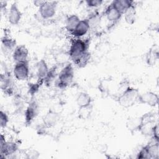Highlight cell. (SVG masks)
I'll use <instances>...</instances> for the list:
<instances>
[{
	"label": "cell",
	"instance_id": "6da1fadb",
	"mask_svg": "<svg viewBox=\"0 0 159 159\" xmlns=\"http://www.w3.org/2000/svg\"><path fill=\"white\" fill-rule=\"evenodd\" d=\"M89 43L90 39H86L85 40L76 39L72 41L68 52V55L74 63L81 57L88 52Z\"/></svg>",
	"mask_w": 159,
	"mask_h": 159
},
{
	"label": "cell",
	"instance_id": "7a4b0ae2",
	"mask_svg": "<svg viewBox=\"0 0 159 159\" xmlns=\"http://www.w3.org/2000/svg\"><path fill=\"white\" fill-rule=\"evenodd\" d=\"M139 95L138 89L129 86L117 96V101L124 107H130L138 102Z\"/></svg>",
	"mask_w": 159,
	"mask_h": 159
},
{
	"label": "cell",
	"instance_id": "3957f363",
	"mask_svg": "<svg viewBox=\"0 0 159 159\" xmlns=\"http://www.w3.org/2000/svg\"><path fill=\"white\" fill-rule=\"evenodd\" d=\"M74 78V70L71 63L67 64L58 75L55 81V85L61 89L69 86L73 81Z\"/></svg>",
	"mask_w": 159,
	"mask_h": 159
},
{
	"label": "cell",
	"instance_id": "277c9868",
	"mask_svg": "<svg viewBox=\"0 0 159 159\" xmlns=\"http://www.w3.org/2000/svg\"><path fill=\"white\" fill-rule=\"evenodd\" d=\"M155 114L153 112H147L140 116V124L138 129L142 135L151 136L154 125L158 122L155 120Z\"/></svg>",
	"mask_w": 159,
	"mask_h": 159
},
{
	"label": "cell",
	"instance_id": "5b68a950",
	"mask_svg": "<svg viewBox=\"0 0 159 159\" xmlns=\"http://www.w3.org/2000/svg\"><path fill=\"white\" fill-rule=\"evenodd\" d=\"M0 158H5L14 155L18 150V145L14 142H7L3 134L1 135Z\"/></svg>",
	"mask_w": 159,
	"mask_h": 159
},
{
	"label": "cell",
	"instance_id": "8992f818",
	"mask_svg": "<svg viewBox=\"0 0 159 159\" xmlns=\"http://www.w3.org/2000/svg\"><path fill=\"white\" fill-rule=\"evenodd\" d=\"M14 77L19 81H24L28 79L29 76V61L25 60L16 63L13 68Z\"/></svg>",
	"mask_w": 159,
	"mask_h": 159
},
{
	"label": "cell",
	"instance_id": "52a82bcc",
	"mask_svg": "<svg viewBox=\"0 0 159 159\" xmlns=\"http://www.w3.org/2000/svg\"><path fill=\"white\" fill-rule=\"evenodd\" d=\"M56 2L44 1L43 4L39 7L40 16L44 19L52 18L56 13Z\"/></svg>",
	"mask_w": 159,
	"mask_h": 159
},
{
	"label": "cell",
	"instance_id": "ba28073f",
	"mask_svg": "<svg viewBox=\"0 0 159 159\" xmlns=\"http://www.w3.org/2000/svg\"><path fill=\"white\" fill-rule=\"evenodd\" d=\"M39 106L37 101H32L25 111V122L27 125L31 124L39 113Z\"/></svg>",
	"mask_w": 159,
	"mask_h": 159
},
{
	"label": "cell",
	"instance_id": "9c48e42d",
	"mask_svg": "<svg viewBox=\"0 0 159 159\" xmlns=\"http://www.w3.org/2000/svg\"><path fill=\"white\" fill-rule=\"evenodd\" d=\"M158 96L155 93L147 91L143 94H140L138 102L140 104H147L151 107H155L158 104Z\"/></svg>",
	"mask_w": 159,
	"mask_h": 159
},
{
	"label": "cell",
	"instance_id": "30bf717a",
	"mask_svg": "<svg viewBox=\"0 0 159 159\" xmlns=\"http://www.w3.org/2000/svg\"><path fill=\"white\" fill-rule=\"evenodd\" d=\"M29 50L24 45H19L16 47L12 53V58L16 63L27 60Z\"/></svg>",
	"mask_w": 159,
	"mask_h": 159
},
{
	"label": "cell",
	"instance_id": "8fae6325",
	"mask_svg": "<svg viewBox=\"0 0 159 159\" xmlns=\"http://www.w3.org/2000/svg\"><path fill=\"white\" fill-rule=\"evenodd\" d=\"M89 29L90 27L88 19H84L80 20L76 27L75 28L74 31L72 33H71V34L75 37L80 39V37L86 35L87 32L89 30Z\"/></svg>",
	"mask_w": 159,
	"mask_h": 159
},
{
	"label": "cell",
	"instance_id": "7c38bea8",
	"mask_svg": "<svg viewBox=\"0 0 159 159\" xmlns=\"http://www.w3.org/2000/svg\"><path fill=\"white\" fill-rule=\"evenodd\" d=\"M22 17V12L19 10L16 2L11 4L8 15V20L12 25H17Z\"/></svg>",
	"mask_w": 159,
	"mask_h": 159
},
{
	"label": "cell",
	"instance_id": "4fadbf2b",
	"mask_svg": "<svg viewBox=\"0 0 159 159\" xmlns=\"http://www.w3.org/2000/svg\"><path fill=\"white\" fill-rule=\"evenodd\" d=\"M159 143L152 140V142L145 145V148L148 156V159H158L159 158Z\"/></svg>",
	"mask_w": 159,
	"mask_h": 159
},
{
	"label": "cell",
	"instance_id": "5bb4252c",
	"mask_svg": "<svg viewBox=\"0 0 159 159\" xmlns=\"http://www.w3.org/2000/svg\"><path fill=\"white\" fill-rule=\"evenodd\" d=\"M60 119L59 114L52 110L49 111L43 117V122L45 126L50 128L55 126Z\"/></svg>",
	"mask_w": 159,
	"mask_h": 159
},
{
	"label": "cell",
	"instance_id": "9a60e30c",
	"mask_svg": "<svg viewBox=\"0 0 159 159\" xmlns=\"http://www.w3.org/2000/svg\"><path fill=\"white\" fill-rule=\"evenodd\" d=\"M106 19L111 22L115 23L117 22L122 16L111 4L109 5L104 12Z\"/></svg>",
	"mask_w": 159,
	"mask_h": 159
},
{
	"label": "cell",
	"instance_id": "2e32d148",
	"mask_svg": "<svg viewBox=\"0 0 159 159\" xmlns=\"http://www.w3.org/2000/svg\"><path fill=\"white\" fill-rule=\"evenodd\" d=\"M122 15L132 5L134 2L131 0H114L111 3Z\"/></svg>",
	"mask_w": 159,
	"mask_h": 159
},
{
	"label": "cell",
	"instance_id": "e0dca14e",
	"mask_svg": "<svg viewBox=\"0 0 159 159\" xmlns=\"http://www.w3.org/2000/svg\"><path fill=\"white\" fill-rule=\"evenodd\" d=\"M36 69L37 80L44 83V79L49 70L46 61L43 59L39 61L36 64Z\"/></svg>",
	"mask_w": 159,
	"mask_h": 159
},
{
	"label": "cell",
	"instance_id": "ac0fdd59",
	"mask_svg": "<svg viewBox=\"0 0 159 159\" xmlns=\"http://www.w3.org/2000/svg\"><path fill=\"white\" fill-rule=\"evenodd\" d=\"M158 50L155 46L152 47L145 55L146 63L148 66H153L158 60Z\"/></svg>",
	"mask_w": 159,
	"mask_h": 159
},
{
	"label": "cell",
	"instance_id": "d6986e66",
	"mask_svg": "<svg viewBox=\"0 0 159 159\" xmlns=\"http://www.w3.org/2000/svg\"><path fill=\"white\" fill-rule=\"evenodd\" d=\"M11 79L9 75H1V88L6 93L11 95L12 93V85Z\"/></svg>",
	"mask_w": 159,
	"mask_h": 159
},
{
	"label": "cell",
	"instance_id": "ffe728a7",
	"mask_svg": "<svg viewBox=\"0 0 159 159\" xmlns=\"http://www.w3.org/2000/svg\"><path fill=\"white\" fill-rule=\"evenodd\" d=\"M91 98L86 93L81 92L78 94L76 98V104L79 108L86 107L91 106Z\"/></svg>",
	"mask_w": 159,
	"mask_h": 159
},
{
	"label": "cell",
	"instance_id": "44dd1931",
	"mask_svg": "<svg viewBox=\"0 0 159 159\" xmlns=\"http://www.w3.org/2000/svg\"><path fill=\"white\" fill-rule=\"evenodd\" d=\"M80 21V19L79 17L75 14H72L69 17H68L66 20V26H65L66 30L70 33H72L75 29V28L76 27Z\"/></svg>",
	"mask_w": 159,
	"mask_h": 159
},
{
	"label": "cell",
	"instance_id": "7402d4cb",
	"mask_svg": "<svg viewBox=\"0 0 159 159\" xmlns=\"http://www.w3.org/2000/svg\"><path fill=\"white\" fill-rule=\"evenodd\" d=\"M140 124V117H130L126 122V127L131 132L134 134L135 131H138L139 127Z\"/></svg>",
	"mask_w": 159,
	"mask_h": 159
},
{
	"label": "cell",
	"instance_id": "603a6c76",
	"mask_svg": "<svg viewBox=\"0 0 159 159\" xmlns=\"http://www.w3.org/2000/svg\"><path fill=\"white\" fill-rule=\"evenodd\" d=\"M124 15V19L129 24H133L135 21L136 10L135 6L134 4L130 7L123 14Z\"/></svg>",
	"mask_w": 159,
	"mask_h": 159
},
{
	"label": "cell",
	"instance_id": "cb8c5ba5",
	"mask_svg": "<svg viewBox=\"0 0 159 159\" xmlns=\"http://www.w3.org/2000/svg\"><path fill=\"white\" fill-rule=\"evenodd\" d=\"M57 68L56 66H53L50 69H49L44 79V83L45 84L46 86H50L52 84V83L55 81L57 76Z\"/></svg>",
	"mask_w": 159,
	"mask_h": 159
},
{
	"label": "cell",
	"instance_id": "d4e9b609",
	"mask_svg": "<svg viewBox=\"0 0 159 159\" xmlns=\"http://www.w3.org/2000/svg\"><path fill=\"white\" fill-rule=\"evenodd\" d=\"M1 42L4 49L7 50H14V48H16L15 47L16 45V40L7 35H4L2 38Z\"/></svg>",
	"mask_w": 159,
	"mask_h": 159
},
{
	"label": "cell",
	"instance_id": "484cf974",
	"mask_svg": "<svg viewBox=\"0 0 159 159\" xmlns=\"http://www.w3.org/2000/svg\"><path fill=\"white\" fill-rule=\"evenodd\" d=\"M89 22L90 29H94L96 28L100 23L101 17L99 16V14L98 13L94 12L93 14H91L88 18H87Z\"/></svg>",
	"mask_w": 159,
	"mask_h": 159
},
{
	"label": "cell",
	"instance_id": "4316f807",
	"mask_svg": "<svg viewBox=\"0 0 159 159\" xmlns=\"http://www.w3.org/2000/svg\"><path fill=\"white\" fill-rule=\"evenodd\" d=\"M91 58V53L88 52L85 54H84L82 57H81L75 63L76 65H77L79 68H83L89 62Z\"/></svg>",
	"mask_w": 159,
	"mask_h": 159
},
{
	"label": "cell",
	"instance_id": "83f0119b",
	"mask_svg": "<svg viewBox=\"0 0 159 159\" xmlns=\"http://www.w3.org/2000/svg\"><path fill=\"white\" fill-rule=\"evenodd\" d=\"M43 83V82L37 80V83H32V84H30L29 86V93L33 96L34 94H35L39 89L40 87L41 86V85Z\"/></svg>",
	"mask_w": 159,
	"mask_h": 159
},
{
	"label": "cell",
	"instance_id": "f1b7e54d",
	"mask_svg": "<svg viewBox=\"0 0 159 159\" xmlns=\"http://www.w3.org/2000/svg\"><path fill=\"white\" fill-rule=\"evenodd\" d=\"M91 109V106L86 107L79 108V112H78L79 117H80L81 119L87 118L90 115Z\"/></svg>",
	"mask_w": 159,
	"mask_h": 159
},
{
	"label": "cell",
	"instance_id": "f546056e",
	"mask_svg": "<svg viewBox=\"0 0 159 159\" xmlns=\"http://www.w3.org/2000/svg\"><path fill=\"white\" fill-rule=\"evenodd\" d=\"M9 122V118L7 114L2 111L0 112V125L1 128H5Z\"/></svg>",
	"mask_w": 159,
	"mask_h": 159
},
{
	"label": "cell",
	"instance_id": "4dcf8cb0",
	"mask_svg": "<svg viewBox=\"0 0 159 159\" xmlns=\"http://www.w3.org/2000/svg\"><path fill=\"white\" fill-rule=\"evenodd\" d=\"M102 0H86V3L89 7H96L102 3Z\"/></svg>",
	"mask_w": 159,
	"mask_h": 159
},
{
	"label": "cell",
	"instance_id": "1f68e13d",
	"mask_svg": "<svg viewBox=\"0 0 159 159\" xmlns=\"http://www.w3.org/2000/svg\"><path fill=\"white\" fill-rule=\"evenodd\" d=\"M26 155H27L26 158H37L39 157V153L37 151L31 150L28 153H27Z\"/></svg>",
	"mask_w": 159,
	"mask_h": 159
},
{
	"label": "cell",
	"instance_id": "d6a6232c",
	"mask_svg": "<svg viewBox=\"0 0 159 159\" xmlns=\"http://www.w3.org/2000/svg\"><path fill=\"white\" fill-rule=\"evenodd\" d=\"M43 2H44V1H34V5H35L36 6H38L39 7L43 4Z\"/></svg>",
	"mask_w": 159,
	"mask_h": 159
}]
</instances>
